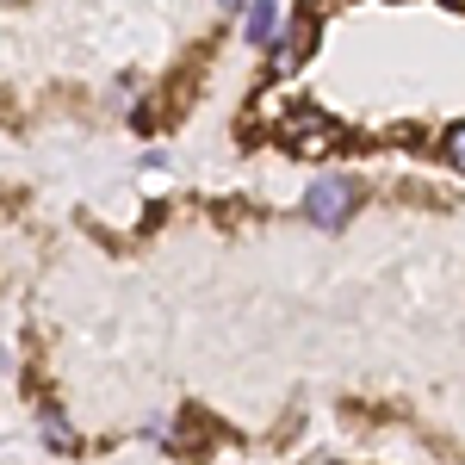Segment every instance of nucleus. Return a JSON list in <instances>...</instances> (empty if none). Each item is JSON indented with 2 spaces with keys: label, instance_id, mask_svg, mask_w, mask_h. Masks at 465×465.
Listing matches in <instances>:
<instances>
[{
  "label": "nucleus",
  "instance_id": "nucleus-1",
  "mask_svg": "<svg viewBox=\"0 0 465 465\" xmlns=\"http://www.w3.org/2000/svg\"><path fill=\"white\" fill-rule=\"evenodd\" d=\"M354 205H360V180L354 174H322L317 186L304 193V217H311L317 230H341Z\"/></svg>",
  "mask_w": 465,
  "mask_h": 465
},
{
  "label": "nucleus",
  "instance_id": "nucleus-2",
  "mask_svg": "<svg viewBox=\"0 0 465 465\" xmlns=\"http://www.w3.org/2000/svg\"><path fill=\"white\" fill-rule=\"evenodd\" d=\"M329 143H335V124H329V118H298V124H292V149H298V155H322Z\"/></svg>",
  "mask_w": 465,
  "mask_h": 465
},
{
  "label": "nucleus",
  "instance_id": "nucleus-3",
  "mask_svg": "<svg viewBox=\"0 0 465 465\" xmlns=\"http://www.w3.org/2000/svg\"><path fill=\"white\" fill-rule=\"evenodd\" d=\"M249 44H280V6L273 0H249Z\"/></svg>",
  "mask_w": 465,
  "mask_h": 465
},
{
  "label": "nucleus",
  "instance_id": "nucleus-4",
  "mask_svg": "<svg viewBox=\"0 0 465 465\" xmlns=\"http://www.w3.org/2000/svg\"><path fill=\"white\" fill-rule=\"evenodd\" d=\"M304 50H311V25H292V32H280V44H273V69L292 74L298 63H304Z\"/></svg>",
  "mask_w": 465,
  "mask_h": 465
},
{
  "label": "nucleus",
  "instance_id": "nucleus-5",
  "mask_svg": "<svg viewBox=\"0 0 465 465\" xmlns=\"http://www.w3.org/2000/svg\"><path fill=\"white\" fill-rule=\"evenodd\" d=\"M440 149H447V162H453V168L465 174V124H453V131L440 137Z\"/></svg>",
  "mask_w": 465,
  "mask_h": 465
},
{
  "label": "nucleus",
  "instance_id": "nucleus-6",
  "mask_svg": "<svg viewBox=\"0 0 465 465\" xmlns=\"http://www.w3.org/2000/svg\"><path fill=\"white\" fill-rule=\"evenodd\" d=\"M44 440H50V447H56V453H63V447H69V429H63V416H44Z\"/></svg>",
  "mask_w": 465,
  "mask_h": 465
},
{
  "label": "nucleus",
  "instance_id": "nucleus-7",
  "mask_svg": "<svg viewBox=\"0 0 465 465\" xmlns=\"http://www.w3.org/2000/svg\"><path fill=\"white\" fill-rule=\"evenodd\" d=\"M217 6H242V0H217Z\"/></svg>",
  "mask_w": 465,
  "mask_h": 465
},
{
  "label": "nucleus",
  "instance_id": "nucleus-8",
  "mask_svg": "<svg viewBox=\"0 0 465 465\" xmlns=\"http://www.w3.org/2000/svg\"><path fill=\"white\" fill-rule=\"evenodd\" d=\"M317 465H335V460H317Z\"/></svg>",
  "mask_w": 465,
  "mask_h": 465
}]
</instances>
